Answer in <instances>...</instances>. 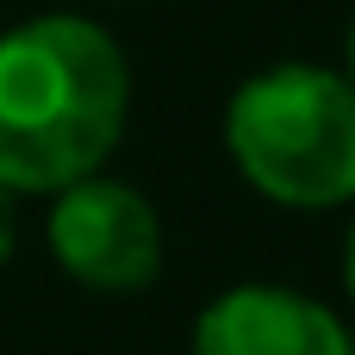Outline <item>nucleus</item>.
<instances>
[{"label": "nucleus", "instance_id": "1", "mask_svg": "<svg viewBox=\"0 0 355 355\" xmlns=\"http://www.w3.org/2000/svg\"><path fill=\"white\" fill-rule=\"evenodd\" d=\"M131 106L119 44L87 19H31L0 37V187L62 193L94 175Z\"/></svg>", "mask_w": 355, "mask_h": 355}, {"label": "nucleus", "instance_id": "2", "mask_svg": "<svg viewBox=\"0 0 355 355\" xmlns=\"http://www.w3.org/2000/svg\"><path fill=\"white\" fill-rule=\"evenodd\" d=\"M225 144L256 193L324 212L355 200V87L318 62H275L231 94Z\"/></svg>", "mask_w": 355, "mask_h": 355}, {"label": "nucleus", "instance_id": "3", "mask_svg": "<svg viewBox=\"0 0 355 355\" xmlns=\"http://www.w3.org/2000/svg\"><path fill=\"white\" fill-rule=\"evenodd\" d=\"M50 250L75 281L100 293H131V287H150L162 268V225L137 187L81 175L62 187L50 212Z\"/></svg>", "mask_w": 355, "mask_h": 355}, {"label": "nucleus", "instance_id": "4", "mask_svg": "<svg viewBox=\"0 0 355 355\" xmlns=\"http://www.w3.org/2000/svg\"><path fill=\"white\" fill-rule=\"evenodd\" d=\"M193 355H355V343L331 306L293 287H231L200 312Z\"/></svg>", "mask_w": 355, "mask_h": 355}, {"label": "nucleus", "instance_id": "5", "mask_svg": "<svg viewBox=\"0 0 355 355\" xmlns=\"http://www.w3.org/2000/svg\"><path fill=\"white\" fill-rule=\"evenodd\" d=\"M12 256V212H6V187H0V262Z\"/></svg>", "mask_w": 355, "mask_h": 355}, {"label": "nucleus", "instance_id": "6", "mask_svg": "<svg viewBox=\"0 0 355 355\" xmlns=\"http://www.w3.org/2000/svg\"><path fill=\"white\" fill-rule=\"evenodd\" d=\"M343 281H349V300H355V225H349V237H343Z\"/></svg>", "mask_w": 355, "mask_h": 355}, {"label": "nucleus", "instance_id": "7", "mask_svg": "<svg viewBox=\"0 0 355 355\" xmlns=\"http://www.w3.org/2000/svg\"><path fill=\"white\" fill-rule=\"evenodd\" d=\"M349 87H355V19H349Z\"/></svg>", "mask_w": 355, "mask_h": 355}]
</instances>
